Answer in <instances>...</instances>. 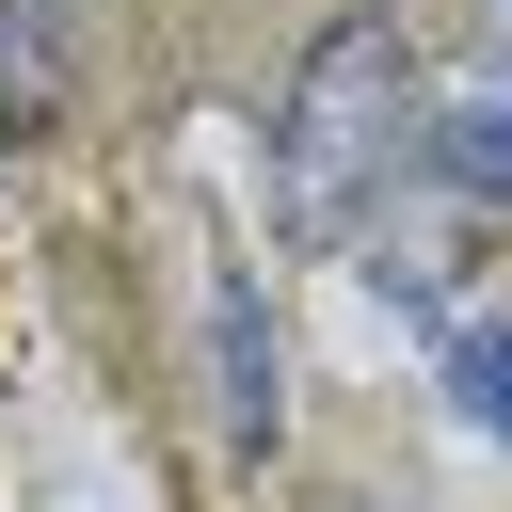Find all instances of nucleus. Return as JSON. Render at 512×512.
Returning a JSON list of instances; mask_svg holds the SVG:
<instances>
[{
	"instance_id": "1",
	"label": "nucleus",
	"mask_w": 512,
	"mask_h": 512,
	"mask_svg": "<svg viewBox=\"0 0 512 512\" xmlns=\"http://www.w3.org/2000/svg\"><path fill=\"white\" fill-rule=\"evenodd\" d=\"M400 160H416V64H400V32H384V16H336V32L304 48V80H288L272 192H288V224H304V240H336Z\"/></svg>"
},
{
	"instance_id": "2",
	"label": "nucleus",
	"mask_w": 512,
	"mask_h": 512,
	"mask_svg": "<svg viewBox=\"0 0 512 512\" xmlns=\"http://www.w3.org/2000/svg\"><path fill=\"white\" fill-rule=\"evenodd\" d=\"M208 416H224V448H240V464H272V432H288V384H272V304H256V272H240V256L208 272Z\"/></svg>"
},
{
	"instance_id": "3",
	"label": "nucleus",
	"mask_w": 512,
	"mask_h": 512,
	"mask_svg": "<svg viewBox=\"0 0 512 512\" xmlns=\"http://www.w3.org/2000/svg\"><path fill=\"white\" fill-rule=\"evenodd\" d=\"M416 160L464 192V208H512V80H480V96H448L432 128H416Z\"/></svg>"
},
{
	"instance_id": "4",
	"label": "nucleus",
	"mask_w": 512,
	"mask_h": 512,
	"mask_svg": "<svg viewBox=\"0 0 512 512\" xmlns=\"http://www.w3.org/2000/svg\"><path fill=\"white\" fill-rule=\"evenodd\" d=\"M448 416H464L480 448H512V320H464V336H448Z\"/></svg>"
},
{
	"instance_id": "5",
	"label": "nucleus",
	"mask_w": 512,
	"mask_h": 512,
	"mask_svg": "<svg viewBox=\"0 0 512 512\" xmlns=\"http://www.w3.org/2000/svg\"><path fill=\"white\" fill-rule=\"evenodd\" d=\"M480 16H512V0H480Z\"/></svg>"
}]
</instances>
